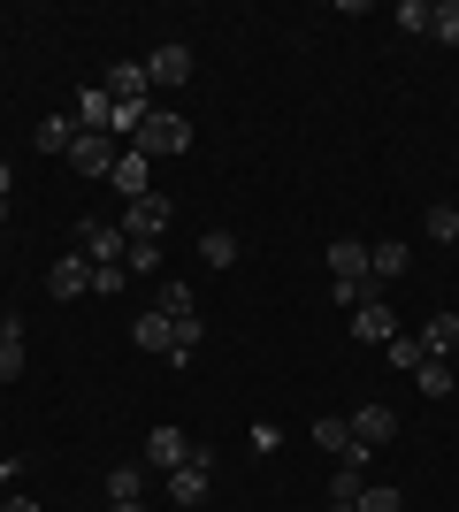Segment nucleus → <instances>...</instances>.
I'll use <instances>...</instances> for the list:
<instances>
[{
  "label": "nucleus",
  "instance_id": "obj_1",
  "mask_svg": "<svg viewBox=\"0 0 459 512\" xmlns=\"http://www.w3.org/2000/svg\"><path fill=\"white\" fill-rule=\"evenodd\" d=\"M192 138H199V130L184 123V115L153 107V115H146V130H138V153H146V161H169V153H192Z\"/></svg>",
  "mask_w": 459,
  "mask_h": 512
},
{
  "label": "nucleus",
  "instance_id": "obj_2",
  "mask_svg": "<svg viewBox=\"0 0 459 512\" xmlns=\"http://www.w3.org/2000/svg\"><path fill=\"white\" fill-rule=\"evenodd\" d=\"M77 253H85L92 268H123V260H131V237H123V222H77Z\"/></svg>",
  "mask_w": 459,
  "mask_h": 512
},
{
  "label": "nucleus",
  "instance_id": "obj_3",
  "mask_svg": "<svg viewBox=\"0 0 459 512\" xmlns=\"http://www.w3.org/2000/svg\"><path fill=\"white\" fill-rule=\"evenodd\" d=\"M169 199H161V192H146V199H131V207H123V237H131V245H146V237H153V245H161V230H169Z\"/></svg>",
  "mask_w": 459,
  "mask_h": 512
},
{
  "label": "nucleus",
  "instance_id": "obj_4",
  "mask_svg": "<svg viewBox=\"0 0 459 512\" xmlns=\"http://www.w3.org/2000/svg\"><path fill=\"white\" fill-rule=\"evenodd\" d=\"M184 459H192V436H184V428H169V421L146 428V467H153V474H176Z\"/></svg>",
  "mask_w": 459,
  "mask_h": 512
},
{
  "label": "nucleus",
  "instance_id": "obj_5",
  "mask_svg": "<svg viewBox=\"0 0 459 512\" xmlns=\"http://www.w3.org/2000/svg\"><path fill=\"white\" fill-rule=\"evenodd\" d=\"M207 482H215V451L192 444V459L169 474V497H176V505H199V497H207Z\"/></svg>",
  "mask_w": 459,
  "mask_h": 512
},
{
  "label": "nucleus",
  "instance_id": "obj_6",
  "mask_svg": "<svg viewBox=\"0 0 459 512\" xmlns=\"http://www.w3.org/2000/svg\"><path fill=\"white\" fill-rule=\"evenodd\" d=\"M314 444H322V451H337L345 467H368V459H375L368 444H352V421H345V413H322V421H314Z\"/></svg>",
  "mask_w": 459,
  "mask_h": 512
},
{
  "label": "nucleus",
  "instance_id": "obj_7",
  "mask_svg": "<svg viewBox=\"0 0 459 512\" xmlns=\"http://www.w3.org/2000/svg\"><path fill=\"white\" fill-rule=\"evenodd\" d=\"M85 291H92V260L85 253H62L46 268V299H85Z\"/></svg>",
  "mask_w": 459,
  "mask_h": 512
},
{
  "label": "nucleus",
  "instance_id": "obj_8",
  "mask_svg": "<svg viewBox=\"0 0 459 512\" xmlns=\"http://www.w3.org/2000/svg\"><path fill=\"white\" fill-rule=\"evenodd\" d=\"M69 169H77V176H108V169H115V138H100V130H77Z\"/></svg>",
  "mask_w": 459,
  "mask_h": 512
},
{
  "label": "nucleus",
  "instance_id": "obj_9",
  "mask_svg": "<svg viewBox=\"0 0 459 512\" xmlns=\"http://www.w3.org/2000/svg\"><path fill=\"white\" fill-rule=\"evenodd\" d=\"M184 77H192V46H153L146 54V85H184Z\"/></svg>",
  "mask_w": 459,
  "mask_h": 512
},
{
  "label": "nucleus",
  "instance_id": "obj_10",
  "mask_svg": "<svg viewBox=\"0 0 459 512\" xmlns=\"http://www.w3.org/2000/svg\"><path fill=\"white\" fill-rule=\"evenodd\" d=\"M391 436H398V413H391V406H360V413H352V444L383 451Z\"/></svg>",
  "mask_w": 459,
  "mask_h": 512
},
{
  "label": "nucleus",
  "instance_id": "obj_11",
  "mask_svg": "<svg viewBox=\"0 0 459 512\" xmlns=\"http://www.w3.org/2000/svg\"><path fill=\"white\" fill-rule=\"evenodd\" d=\"M146 176H153V161H146V153H115V169H108V184H115V192H123V199H146L153 192V184H146Z\"/></svg>",
  "mask_w": 459,
  "mask_h": 512
},
{
  "label": "nucleus",
  "instance_id": "obj_12",
  "mask_svg": "<svg viewBox=\"0 0 459 512\" xmlns=\"http://www.w3.org/2000/svg\"><path fill=\"white\" fill-rule=\"evenodd\" d=\"M77 130H100V138H115V100H108V85H92V92H77Z\"/></svg>",
  "mask_w": 459,
  "mask_h": 512
},
{
  "label": "nucleus",
  "instance_id": "obj_13",
  "mask_svg": "<svg viewBox=\"0 0 459 512\" xmlns=\"http://www.w3.org/2000/svg\"><path fill=\"white\" fill-rule=\"evenodd\" d=\"M352 337H360V344H391V337H398V321H391V306H383V299H368V306H352Z\"/></svg>",
  "mask_w": 459,
  "mask_h": 512
},
{
  "label": "nucleus",
  "instance_id": "obj_14",
  "mask_svg": "<svg viewBox=\"0 0 459 512\" xmlns=\"http://www.w3.org/2000/svg\"><path fill=\"white\" fill-rule=\"evenodd\" d=\"M131 344H138V352H161V360H169L176 321H169V314H138V321H131Z\"/></svg>",
  "mask_w": 459,
  "mask_h": 512
},
{
  "label": "nucleus",
  "instance_id": "obj_15",
  "mask_svg": "<svg viewBox=\"0 0 459 512\" xmlns=\"http://www.w3.org/2000/svg\"><path fill=\"white\" fill-rule=\"evenodd\" d=\"M153 314L192 321V314H199V306H192V283H184V276H161V291H153Z\"/></svg>",
  "mask_w": 459,
  "mask_h": 512
},
{
  "label": "nucleus",
  "instance_id": "obj_16",
  "mask_svg": "<svg viewBox=\"0 0 459 512\" xmlns=\"http://www.w3.org/2000/svg\"><path fill=\"white\" fill-rule=\"evenodd\" d=\"M138 490H146V459H115L108 467V497L115 505H138Z\"/></svg>",
  "mask_w": 459,
  "mask_h": 512
},
{
  "label": "nucleus",
  "instance_id": "obj_17",
  "mask_svg": "<svg viewBox=\"0 0 459 512\" xmlns=\"http://www.w3.org/2000/svg\"><path fill=\"white\" fill-rule=\"evenodd\" d=\"M459 344V314H429V329H421V360H444Z\"/></svg>",
  "mask_w": 459,
  "mask_h": 512
},
{
  "label": "nucleus",
  "instance_id": "obj_18",
  "mask_svg": "<svg viewBox=\"0 0 459 512\" xmlns=\"http://www.w3.org/2000/svg\"><path fill=\"white\" fill-rule=\"evenodd\" d=\"M329 268H337V283L368 276V245H360V237H337V245H329Z\"/></svg>",
  "mask_w": 459,
  "mask_h": 512
},
{
  "label": "nucleus",
  "instance_id": "obj_19",
  "mask_svg": "<svg viewBox=\"0 0 459 512\" xmlns=\"http://www.w3.org/2000/svg\"><path fill=\"white\" fill-rule=\"evenodd\" d=\"M16 375H23V321L8 314L0 321V383H16Z\"/></svg>",
  "mask_w": 459,
  "mask_h": 512
},
{
  "label": "nucleus",
  "instance_id": "obj_20",
  "mask_svg": "<svg viewBox=\"0 0 459 512\" xmlns=\"http://www.w3.org/2000/svg\"><path fill=\"white\" fill-rule=\"evenodd\" d=\"M406 260H414V253H406L398 237H391V245H368V276H375V283H391V276H406Z\"/></svg>",
  "mask_w": 459,
  "mask_h": 512
},
{
  "label": "nucleus",
  "instance_id": "obj_21",
  "mask_svg": "<svg viewBox=\"0 0 459 512\" xmlns=\"http://www.w3.org/2000/svg\"><path fill=\"white\" fill-rule=\"evenodd\" d=\"M108 100H146V62H115L108 69Z\"/></svg>",
  "mask_w": 459,
  "mask_h": 512
},
{
  "label": "nucleus",
  "instance_id": "obj_22",
  "mask_svg": "<svg viewBox=\"0 0 459 512\" xmlns=\"http://www.w3.org/2000/svg\"><path fill=\"white\" fill-rule=\"evenodd\" d=\"M199 260H207V268H238V237L230 230H199Z\"/></svg>",
  "mask_w": 459,
  "mask_h": 512
},
{
  "label": "nucleus",
  "instance_id": "obj_23",
  "mask_svg": "<svg viewBox=\"0 0 459 512\" xmlns=\"http://www.w3.org/2000/svg\"><path fill=\"white\" fill-rule=\"evenodd\" d=\"M39 146L69 161V146H77V115H46V123H39Z\"/></svg>",
  "mask_w": 459,
  "mask_h": 512
},
{
  "label": "nucleus",
  "instance_id": "obj_24",
  "mask_svg": "<svg viewBox=\"0 0 459 512\" xmlns=\"http://www.w3.org/2000/svg\"><path fill=\"white\" fill-rule=\"evenodd\" d=\"M414 390H421V398H452L459 383H452V367H444V360H421L414 367Z\"/></svg>",
  "mask_w": 459,
  "mask_h": 512
},
{
  "label": "nucleus",
  "instance_id": "obj_25",
  "mask_svg": "<svg viewBox=\"0 0 459 512\" xmlns=\"http://www.w3.org/2000/svg\"><path fill=\"white\" fill-rule=\"evenodd\" d=\"M352 512H406V490H391V482H368V490L352 497Z\"/></svg>",
  "mask_w": 459,
  "mask_h": 512
},
{
  "label": "nucleus",
  "instance_id": "obj_26",
  "mask_svg": "<svg viewBox=\"0 0 459 512\" xmlns=\"http://www.w3.org/2000/svg\"><path fill=\"white\" fill-rule=\"evenodd\" d=\"M421 230L437 237V245H452V237H459V207H452V199H437V207L421 214Z\"/></svg>",
  "mask_w": 459,
  "mask_h": 512
},
{
  "label": "nucleus",
  "instance_id": "obj_27",
  "mask_svg": "<svg viewBox=\"0 0 459 512\" xmlns=\"http://www.w3.org/2000/svg\"><path fill=\"white\" fill-rule=\"evenodd\" d=\"M429 39H437V46H459V0H437V8H429Z\"/></svg>",
  "mask_w": 459,
  "mask_h": 512
},
{
  "label": "nucleus",
  "instance_id": "obj_28",
  "mask_svg": "<svg viewBox=\"0 0 459 512\" xmlns=\"http://www.w3.org/2000/svg\"><path fill=\"white\" fill-rule=\"evenodd\" d=\"M360 490H368V482H360V467H337V474H329V505H352Z\"/></svg>",
  "mask_w": 459,
  "mask_h": 512
},
{
  "label": "nucleus",
  "instance_id": "obj_29",
  "mask_svg": "<svg viewBox=\"0 0 459 512\" xmlns=\"http://www.w3.org/2000/svg\"><path fill=\"white\" fill-rule=\"evenodd\" d=\"M383 352H391V367H406V375L421 367V337H406V329H398V337L383 344Z\"/></svg>",
  "mask_w": 459,
  "mask_h": 512
},
{
  "label": "nucleus",
  "instance_id": "obj_30",
  "mask_svg": "<svg viewBox=\"0 0 459 512\" xmlns=\"http://www.w3.org/2000/svg\"><path fill=\"white\" fill-rule=\"evenodd\" d=\"M123 268H131V276H161V245H153V237H146V245H131Z\"/></svg>",
  "mask_w": 459,
  "mask_h": 512
},
{
  "label": "nucleus",
  "instance_id": "obj_31",
  "mask_svg": "<svg viewBox=\"0 0 459 512\" xmlns=\"http://www.w3.org/2000/svg\"><path fill=\"white\" fill-rule=\"evenodd\" d=\"M429 8H437V0H398V23H406V31H429Z\"/></svg>",
  "mask_w": 459,
  "mask_h": 512
},
{
  "label": "nucleus",
  "instance_id": "obj_32",
  "mask_svg": "<svg viewBox=\"0 0 459 512\" xmlns=\"http://www.w3.org/2000/svg\"><path fill=\"white\" fill-rule=\"evenodd\" d=\"M123 283H131V268H92V291H100V299H115Z\"/></svg>",
  "mask_w": 459,
  "mask_h": 512
},
{
  "label": "nucleus",
  "instance_id": "obj_33",
  "mask_svg": "<svg viewBox=\"0 0 459 512\" xmlns=\"http://www.w3.org/2000/svg\"><path fill=\"white\" fill-rule=\"evenodd\" d=\"M0 512H39V505H31V497H0Z\"/></svg>",
  "mask_w": 459,
  "mask_h": 512
},
{
  "label": "nucleus",
  "instance_id": "obj_34",
  "mask_svg": "<svg viewBox=\"0 0 459 512\" xmlns=\"http://www.w3.org/2000/svg\"><path fill=\"white\" fill-rule=\"evenodd\" d=\"M8 192H16V169H8V161H0V199H8Z\"/></svg>",
  "mask_w": 459,
  "mask_h": 512
},
{
  "label": "nucleus",
  "instance_id": "obj_35",
  "mask_svg": "<svg viewBox=\"0 0 459 512\" xmlns=\"http://www.w3.org/2000/svg\"><path fill=\"white\" fill-rule=\"evenodd\" d=\"M115 512H146V505H115Z\"/></svg>",
  "mask_w": 459,
  "mask_h": 512
},
{
  "label": "nucleus",
  "instance_id": "obj_36",
  "mask_svg": "<svg viewBox=\"0 0 459 512\" xmlns=\"http://www.w3.org/2000/svg\"><path fill=\"white\" fill-rule=\"evenodd\" d=\"M329 512H352V505H329Z\"/></svg>",
  "mask_w": 459,
  "mask_h": 512
},
{
  "label": "nucleus",
  "instance_id": "obj_37",
  "mask_svg": "<svg viewBox=\"0 0 459 512\" xmlns=\"http://www.w3.org/2000/svg\"><path fill=\"white\" fill-rule=\"evenodd\" d=\"M452 245H459V237H452Z\"/></svg>",
  "mask_w": 459,
  "mask_h": 512
}]
</instances>
